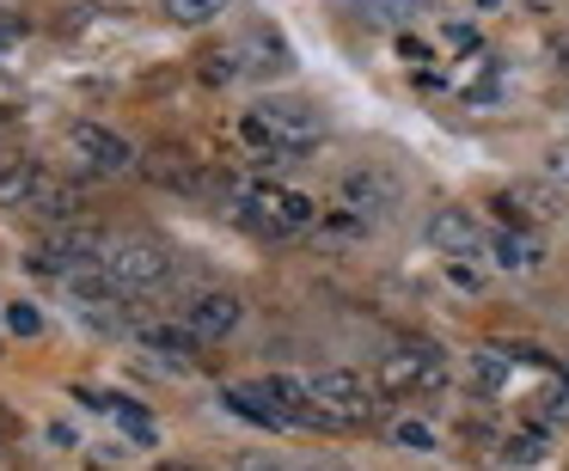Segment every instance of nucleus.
Returning a JSON list of instances; mask_svg holds the SVG:
<instances>
[{
    "instance_id": "31",
    "label": "nucleus",
    "mask_w": 569,
    "mask_h": 471,
    "mask_svg": "<svg viewBox=\"0 0 569 471\" xmlns=\"http://www.w3.org/2000/svg\"><path fill=\"white\" fill-rule=\"evenodd\" d=\"M0 471H7V453H0Z\"/></svg>"
},
{
    "instance_id": "18",
    "label": "nucleus",
    "mask_w": 569,
    "mask_h": 471,
    "mask_svg": "<svg viewBox=\"0 0 569 471\" xmlns=\"http://www.w3.org/2000/svg\"><path fill=\"white\" fill-rule=\"evenodd\" d=\"M490 251L496 258L508 263V270H532V263H539V251L527 245V239H515V233H502V239H490Z\"/></svg>"
},
{
    "instance_id": "26",
    "label": "nucleus",
    "mask_w": 569,
    "mask_h": 471,
    "mask_svg": "<svg viewBox=\"0 0 569 471\" xmlns=\"http://www.w3.org/2000/svg\"><path fill=\"white\" fill-rule=\"evenodd\" d=\"M233 471H288V465H276V459H258V453H239Z\"/></svg>"
},
{
    "instance_id": "33",
    "label": "nucleus",
    "mask_w": 569,
    "mask_h": 471,
    "mask_svg": "<svg viewBox=\"0 0 569 471\" xmlns=\"http://www.w3.org/2000/svg\"><path fill=\"white\" fill-rule=\"evenodd\" d=\"M0 50H7V43H0Z\"/></svg>"
},
{
    "instance_id": "14",
    "label": "nucleus",
    "mask_w": 569,
    "mask_h": 471,
    "mask_svg": "<svg viewBox=\"0 0 569 471\" xmlns=\"http://www.w3.org/2000/svg\"><path fill=\"white\" fill-rule=\"evenodd\" d=\"M422 13H429V0H356V19L368 31H405Z\"/></svg>"
},
{
    "instance_id": "8",
    "label": "nucleus",
    "mask_w": 569,
    "mask_h": 471,
    "mask_svg": "<svg viewBox=\"0 0 569 471\" xmlns=\"http://www.w3.org/2000/svg\"><path fill=\"white\" fill-rule=\"evenodd\" d=\"M184 324L202 343H227V337L246 324V300H239L233 288H202V294L184 300Z\"/></svg>"
},
{
    "instance_id": "11",
    "label": "nucleus",
    "mask_w": 569,
    "mask_h": 471,
    "mask_svg": "<svg viewBox=\"0 0 569 471\" xmlns=\"http://www.w3.org/2000/svg\"><path fill=\"white\" fill-rule=\"evenodd\" d=\"M496 209H502V221H515V227H527V221H563V190L557 184H515V190H502L496 197Z\"/></svg>"
},
{
    "instance_id": "19",
    "label": "nucleus",
    "mask_w": 569,
    "mask_h": 471,
    "mask_svg": "<svg viewBox=\"0 0 569 471\" xmlns=\"http://www.w3.org/2000/svg\"><path fill=\"white\" fill-rule=\"evenodd\" d=\"M502 453L515 459V465H539V459H545V434H539V429H527V434H508V441H502Z\"/></svg>"
},
{
    "instance_id": "16",
    "label": "nucleus",
    "mask_w": 569,
    "mask_h": 471,
    "mask_svg": "<svg viewBox=\"0 0 569 471\" xmlns=\"http://www.w3.org/2000/svg\"><path fill=\"white\" fill-rule=\"evenodd\" d=\"M233 13V0H160V19H172V26L197 31V26H214V19Z\"/></svg>"
},
{
    "instance_id": "23",
    "label": "nucleus",
    "mask_w": 569,
    "mask_h": 471,
    "mask_svg": "<svg viewBox=\"0 0 569 471\" xmlns=\"http://www.w3.org/2000/svg\"><path fill=\"white\" fill-rule=\"evenodd\" d=\"M539 417L545 422H569V385H563V392H545L539 398Z\"/></svg>"
},
{
    "instance_id": "20",
    "label": "nucleus",
    "mask_w": 569,
    "mask_h": 471,
    "mask_svg": "<svg viewBox=\"0 0 569 471\" xmlns=\"http://www.w3.org/2000/svg\"><path fill=\"white\" fill-rule=\"evenodd\" d=\"M386 434H392L398 447H422V453H429V447H435V429H429V422H417V417H398V422H392V429H386Z\"/></svg>"
},
{
    "instance_id": "28",
    "label": "nucleus",
    "mask_w": 569,
    "mask_h": 471,
    "mask_svg": "<svg viewBox=\"0 0 569 471\" xmlns=\"http://www.w3.org/2000/svg\"><path fill=\"white\" fill-rule=\"evenodd\" d=\"M153 471H202V465H184V459H172V465H153Z\"/></svg>"
},
{
    "instance_id": "7",
    "label": "nucleus",
    "mask_w": 569,
    "mask_h": 471,
    "mask_svg": "<svg viewBox=\"0 0 569 471\" xmlns=\"http://www.w3.org/2000/svg\"><path fill=\"white\" fill-rule=\"evenodd\" d=\"M68 153H74L87 172H104V178H117V172H141V153L129 148L117 129H104V123H74L68 129Z\"/></svg>"
},
{
    "instance_id": "9",
    "label": "nucleus",
    "mask_w": 569,
    "mask_h": 471,
    "mask_svg": "<svg viewBox=\"0 0 569 471\" xmlns=\"http://www.w3.org/2000/svg\"><path fill=\"white\" fill-rule=\"evenodd\" d=\"M141 178L160 184V190H178V197H197V190L209 184V172L197 166V153L178 148V141H160V148L141 153Z\"/></svg>"
},
{
    "instance_id": "32",
    "label": "nucleus",
    "mask_w": 569,
    "mask_h": 471,
    "mask_svg": "<svg viewBox=\"0 0 569 471\" xmlns=\"http://www.w3.org/2000/svg\"><path fill=\"white\" fill-rule=\"evenodd\" d=\"M563 380H569V361H563Z\"/></svg>"
},
{
    "instance_id": "21",
    "label": "nucleus",
    "mask_w": 569,
    "mask_h": 471,
    "mask_svg": "<svg viewBox=\"0 0 569 471\" xmlns=\"http://www.w3.org/2000/svg\"><path fill=\"white\" fill-rule=\"evenodd\" d=\"M239 74V50H221V56H202V80L209 87H227Z\"/></svg>"
},
{
    "instance_id": "6",
    "label": "nucleus",
    "mask_w": 569,
    "mask_h": 471,
    "mask_svg": "<svg viewBox=\"0 0 569 471\" xmlns=\"http://www.w3.org/2000/svg\"><path fill=\"white\" fill-rule=\"evenodd\" d=\"M398 178L386 172V166H356V172H343V184H337V209L349 214V221L361 227H380L386 214H398Z\"/></svg>"
},
{
    "instance_id": "12",
    "label": "nucleus",
    "mask_w": 569,
    "mask_h": 471,
    "mask_svg": "<svg viewBox=\"0 0 569 471\" xmlns=\"http://www.w3.org/2000/svg\"><path fill=\"white\" fill-rule=\"evenodd\" d=\"M43 166H31V160H0V209H38V197H43Z\"/></svg>"
},
{
    "instance_id": "10",
    "label": "nucleus",
    "mask_w": 569,
    "mask_h": 471,
    "mask_svg": "<svg viewBox=\"0 0 569 471\" xmlns=\"http://www.w3.org/2000/svg\"><path fill=\"white\" fill-rule=\"evenodd\" d=\"M422 233H429V245L447 251L453 263H471V258H483V251H490V239H483L478 214H466V209H435Z\"/></svg>"
},
{
    "instance_id": "1",
    "label": "nucleus",
    "mask_w": 569,
    "mask_h": 471,
    "mask_svg": "<svg viewBox=\"0 0 569 471\" xmlns=\"http://www.w3.org/2000/svg\"><path fill=\"white\" fill-rule=\"evenodd\" d=\"M307 392H312V404H319V429H331V434L368 429V422L380 417V404H386L380 380H373V373H356V368H325V373H312Z\"/></svg>"
},
{
    "instance_id": "4",
    "label": "nucleus",
    "mask_w": 569,
    "mask_h": 471,
    "mask_svg": "<svg viewBox=\"0 0 569 471\" xmlns=\"http://www.w3.org/2000/svg\"><path fill=\"white\" fill-rule=\"evenodd\" d=\"M104 275H111L129 300H148V294H160V288H172L178 258L148 233H117L111 251H104Z\"/></svg>"
},
{
    "instance_id": "17",
    "label": "nucleus",
    "mask_w": 569,
    "mask_h": 471,
    "mask_svg": "<svg viewBox=\"0 0 569 471\" xmlns=\"http://www.w3.org/2000/svg\"><path fill=\"white\" fill-rule=\"evenodd\" d=\"M148 349H160V355H197L202 349V337L190 331V324H148Z\"/></svg>"
},
{
    "instance_id": "5",
    "label": "nucleus",
    "mask_w": 569,
    "mask_h": 471,
    "mask_svg": "<svg viewBox=\"0 0 569 471\" xmlns=\"http://www.w3.org/2000/svg\"><path fill=\"white\" fill-rule=\"evenodd\" d=\"M239 214H246V227L263 239H295V233H307V227H319V209H312L300 190H282V184H251L246 197H239Z\"/></svg>"
},
{
    "instance_id": "15",
    "label": "nucleus",
    "mask_w": 569,
    "mask_h": 471,
    "mask_svg": "<svg viewBox=\"0 0 569 471\" xmlns=\"http://www.w3.org/2000/svg\"><path fill=\"white\" fill-rule=\"evenodd\" d=\"M227 410H233L239 422H251V429H288V417L270 404V398L258 392V385H227V398H221Z\"/></svg>"
},
{
    "instance_id": "29",
    "label": "nucleus",
    "mask_w": 569,
    "mask_h": 471,
    "mask_svg": "<svg viewBox=\"0 0 569 471\" xmlns=\"http://www.w3.org/2000/svg\"><path fill=\"white\" fill-rule=\"evenodd\" d=\"M307 471H343V465H307Z\"/></svg>"
},
{
    "instance_id": "27",
    "label": "nucleus",
    "mask_w": 569,
    "mask_h": 471,
    "mask_svg": "<svg viewBox=\"0 0 569 471\" xmlns=\"http://www.w3.org/2000/svg\"><path fill=\"white\" fill-rule=\"evenodd\" d=\"M7 434H13V410L0 404V447H7Z\"/></svg>"
},
{
    "instance_id": "3",
    "label": "nucleus",
    "mask_w": 569,
    "mask_h": 471,
    "mask_svg": "<svg viewBox=\"0 0 569 471\" xmlns=\"http://www.w3.org/2000/svg\"><path fill=\"white\" fill-rule=\"evenodd\" d=\"M239 136L251 141V148H263V153H307V148H319L325 141V117L312 111V104H300V99H263L251 117H239Z\"/></svg>"
},
{
    "instance_id": "13",
    "label": "nucleus",
    "mask_w": 569,
    "mask_h": 471,
    "mask_svg": "<svg viewBox=\"0 0 569 471\" xmlns=\"http://www.w3.org/2000/svg\"><path fill=\"white\" fill-rule=\"evenodd\" d=\"M459 373H466V385L478 398H496L508 385V373H515V361H508L502 349H471V355L459 361Z\"/></svg>"
},
{
    "instance_id": "2",
    "label": "nucleus",
    "mask_w": 569,
    "mask_h": 471,
    "mask_svg": "<svg viewBox=\"0 0 569 471\" xmlns=\"http://www.w3.org/2000/svg\"><path fill=\"white\" fill-rule=\"evenodd\" d=\"M373 380H380V392L392 398V404H417V398L447 392V380H453V361H447L435 343L410 337V343L386 349V355L373 361Z\"/></svg>"
},
{
    "instance_id": "25",
    "label": "nucleus",
    "mask_w": 569,
    "mask_h": 471,
    "mask_svg": "<svg viewBox=\"0 0 569 471\" xmlns=\"http://www.w3.org/2000/svg\"><path fill=\"white\" fill-rule=\"evenodd\" d=\"M551 62H557V74L569 80V31H557V38H551Z\"/></svg>"
},
{
    "instance_id": "30",
    "label": "nucleus",
    "mask_w": 569,
    "mask_h": 471,
    "mask_svg": "<svg viewBox=\"0 0 569 471\" xmlns=\"http://www.w3.org/2000/svg\"><path fill=\"white\" fill-rule=\"evenodd\" d=\"M7 7H19V0H0V13H7Z\"/></svg>"
},
{
    "instance_id": "22",
    "label": "nucleus",
    "mask_w": 569,
    "mask_h": 471,
    "mask_svg": "<svg viewBox=\"0 0 569 471\" xmlns=\"http://www.w3.org/2000/svg\"><path fill=\"white\" fill-rule=\"evenodd\" d=\"M545 178H551L557 190L569 184V136H557L551 148H545Z\"/></svg>"
},
{
    "instance_id": "24",
    "label": "nucleus",
    "mask_w": 569,
    "mask_h": 471,
    "mask_svg": "<svg viewBox=\"0 0 569 471\" xmlns=\"http://www.w3.org/2000/svg\"><path fill=\"white\" fill-rule=\"evenodd\" d=\"M7 324H13L19 337H38V312L31 307H7Z\"/></svg>"
}]
</instances>
